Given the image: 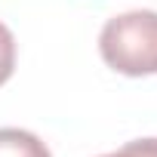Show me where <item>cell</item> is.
Segmentation results:
<instances>
[{
	"instance_id": "6da1fadb",
	"label": "cell",
	"mask_w": 157,
	"mask_h": 157,
	"mask_svg": "<svg viewBox=\"0 0 157 157\" xmlns=\"http://www.w3.org/2000/svg\"><path fill=\"white\" fill-rule=\"evenodd\" d=\"M99 52L108 68L126 77L157 74V13L132 10L108 19L99 34Z\"/></svg>"
},
{
	"instance_id": "3957f363",
	"label": "cell",
	"mask_w": 157,
	"mask_h": 157,
	"mask_svg": "<svg viewBox=\"0 0 157 157\" xmlns=\"http://www.w3.org/2000/svg\"><path fill=\"white\" fill-rule=\"evenodd\" d=\"M13 68H16V37L0 22V86L13 77Z\"/></svg>"
},
{
	"instance_id": "277c9868",
	"label": "cell",
	"mask_w": 157,
	"mask_h": 157,
	"mask_svg": "<svg viewBox=\"0 0 157 157\" xmlns=\"http://www.w3.org/2000/svg\"><path fill=\"white\" fill-rule=\"evenodd\" d=\"M102 157H157V139H136V142H126L123 148L102 154Z\"/></svg>"
},
{
	"instance_id": "7a4b0ae2",
	"label": "cell",
	"mask_w": 157,
	"mask_h": 157,
	"mask_svg": "<svg viewBox=\"0 0 157 157\" xmlns=\"http://www.w3.org/2000/svg\"><path fill=\"white\" fill-rule=\"evenodd\" d=\"M0 157H52V154L34 132L3 126L0 129Z\"/></svg>"
}]
</instances>
